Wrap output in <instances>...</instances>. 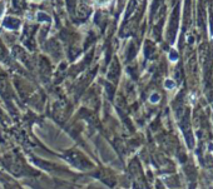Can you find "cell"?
Listing matches in <instances>:
<instances>
[{"mask_svg":"<svg viewBox=\"0 0 213 189\" xmlns=\"http://www.w3.org/2000/svg\"><path fill=\"white\" fill-rule=\"evenodd\" d=\"M164 87H166L167 89H173V88L176 87V84H174V81H172L170 79H167L166 83H164Z\"/></svg>","mask_w":213,"mask_h":189,"instance_id":"obj_3","label":"cell"},{"mask_svg":"<svg viewBox=\"0 0 213 189\" xmlns=\"http://www.w3.org/2000/svg\"><path fill=\"white\" fill-rule=\"evenodd\" d=\"M4 26L9 28V29H15V28L19 26V22L15 18H6L5 23H4Z\"/></svg>","mask_w":213,"mask_h":189,"instance_id":"obj_1","label":"cell"},{"mask_svg":"<svg viewBox=\"0 0 213 189\" xmlns=\"http://www.w3.org/2000/svg\"><path fill=\"white\" fill-rule=\"evenodd\" d=\"M176 60H177V55L173 52V54H170V61H176Z\"/></svg>","mask_w":213,"mask_h":189,"instance_id":"obj_6","label":"cell"},{"mask_svg":"<svg viewBox=\"0 0 213 189\" xmlns=\"http://www.w3.org/2000/svg\"><path fill=\"white\" fill-rule=\"evenodd\" d=\"M95 4H98L99 6H106L109 3H110V0H94Z\"/></svg>","mask_w":213,"mask_h":189,"instance_id":"obj_4","label":"cell"},{"mask_svg":"<svg viewBox=\"0 0 213 189\" xmlns=\"http://www.w3.org/2000/svg\"><path fill=\"white\" fill-rule=\"evenodd\" d=\"M190 98H192V99H190V103L193 104V103H194V94H192V95H190Z\"/></svg>","mask_w":213,"mask_h":189,"instance_id":"obj_7","label":"cell"},{"mask_svg":"<svg viewBox=\"0 0 213 189\" xmlns=\"http://www.w3.org/2000/svg\"><path fill=\"white\" fill-rule=\"evenodd\" d=\"M37 18H38L39 22H50V18H49L45 13H41V11H39L37 14Z\"/></svg>","mask_w":213,"mask_h":189,"instance_id":"obj_2","label":"cell"},{"mask_svg":"<svg viewBox=\"0 0 213 189\" xmlns=\"http://www.w3.org/2000/svg\"><path fill=\"white\" fill-rule=\"evenodd\" d=\"M159 100V95L158 94H153L152 96H151V102L152 103H157Z\"/></svg>","mask_w":213,"mask_h":189,"instance_id":"obj_5","label":"cell"}]
</instances>
